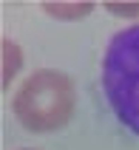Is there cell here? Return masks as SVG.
<instances>
[{"label":"cell","instance_id":"2","mask_svg":"<svg viewBox=\"0 0 139 150\" xmlns=\"http://www.w3.org/2000/svg\"><path fill=\"white\" fill-rule=\"evenodd\" d=\"M77 93H74L71 76L63 71H34L14 96V116L26 130L48 133L57 130L71 119Z\"/></svg>","mask_w":139,"mask_h":150},{"label":"cell","instance_id":"3","mask_svg":"<svg viewBox=\"0 0 139 150\" xmlns=\"http://www.w3.org/2000/svg\"><path fill=\"white\" fill-rule=\"evenodd\" d=\"M46 11L57 17H80V14H88L91 6H46Z\"/></svg>","mask_w":139,"mask_h":150},{"label":"cell","instance_id":"1","mask_svg":"<svg viewBox=\"0 0 139 150\" xmlns=\"http://www.w3.org/2000/svg\"><path fill=\"white\" fill-rule=\"evenodd\" d=\"M102 88L116 119L139 136V23L111 37L102 57Z\"/></svg>","mask_w":139,"mask_h":150},{"label":"cell","instance_id":"4","mask_svg":"<svg viewBox=\"0 0 139 150\" xmlns=\"http://www.w3.org/2000/svg\"><path fill=\"white\" fill-rule=\"evenodd\" d=\"M111 14H122V17H136L139 14V6H108Z\"/></svg>","mask_w":139,"mask_h":150}]
</instances>
